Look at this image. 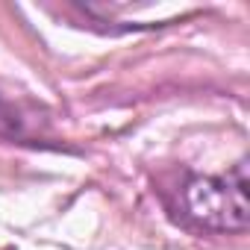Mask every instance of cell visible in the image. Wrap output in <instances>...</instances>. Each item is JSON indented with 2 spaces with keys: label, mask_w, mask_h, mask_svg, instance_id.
<instances>
[{
  "label": "cell",
  "mask_w": 250,
  "mask_h": 250,
  "mask_svg": "<svg viewBox=\"0 0 250 250\" xmlns=\"http://www.w3.org/2000/svg\"><path fill=\"white\" fill-rule=\"evenodd\" d=\"M171 212L191 227L209 232H244L247 229V162L232 165L218 177H188L177 188Z\"/></svg>",
  "instance_id": "6da1fadb"
}]
</instances>
